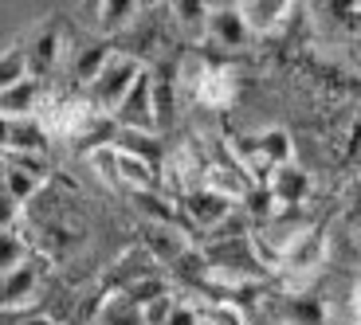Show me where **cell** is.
I'll return each mask as SVG.
<instances>
[{
	"mask_svg": "<svg viewBox=\"0 0 361 325\" xmlns=\"http://www.w3.org/2000/svg\"><path fill=\"white\" fill-rule=\"evenodd\" d=\"M145 75L142 59H134V55L126 51H114L106 59V67L99 71V79L87 87V102L94 110H99L102 117H114V110L126 102V94L134 91V82Z\"/></svg>",
	"mask_w": 361,
	"mask_h": 325,
	"instance_id": "1",
	"label": "cell"
},
{
	"mask_svg": "<svg viewBox=\"0 0 361 325\" xmlns=\"http://www.w3.org/2000/svg\"><path fill=\"white\" fill-rule=\"evenodd\" d=\"M39 279H44V259H36V255H27L20 267H12L8 274H0V314H16V310L32 306Z\"/></svg>",
	"mask_w": 361,
	"mask_h": 325,
	"instance_id": "2",
	"label": "cell"
},
{
	"mask_svg": "<svg viewBox=\"0 0 361 325\" xmlns=\"http://www.w3.org/2000/svg\"><path fill=\"white\" fill-rule=\"evenodd\" d=\"M114 126H122V134H157V110H154V82H149V71L134 82V91L126 94V102L114 110L110 117Z\"/></svg>",
	"mask_w": 361,
	"mask_h": 325,
	"instance_id": "3",
	"label": "cell"
},
{
	"mask_svg": "<svg viewBox=\"0 0 361 325\" xmlns=\"http://www.w3.org/2000/svg\"><path fill=\"white\" fill-rule=\"evenodd\" d=\"M204 39H212L216 47H228V51L244 47L247 39H252V32H247V24H244L240 4H212V8H208Z\"/></svg>",
	"mask_w": 361,
	"mask_h": 325,
	"instance_id": "4",
	"label": "cell"
},
{
	"mask_svg": "<svg viewBox=\"0 0 361 325\" xmlns=\"http://www.w3.org/2000/svg\"><path fill=\"white\" fill-rule=\"evenodd\" d=\"M267 192H271V200L279 204V212L298 208V204L310 196V177L290 161V165H283V169H275L267 177Z\"/></svg>",
	"mask_w": 361,
	"mask_h": 325,
	"instance_id": "5",
	"label": "cell"
},
{
	"mask_svg": "<svg viewBox=\"0 0 361 325\" xmlns=\"http://www.w3.org/2000/svg\"><path fill=\"white\" fill-rule=\"evenodd\" d=\"M185 212H189V219L197 227H216L228 219V212H232V200L224 196L220 189H192L189 196H185Z\"/></svg>",
	"mask_w": 361,
	"mask_h": 325,
	"instance_id": "6",
	"label": "cell"
},
{
	"mask_svg": "<svg viewBox=\"0 0 361 325\" xmlns=\"http://www.w3.org/2000/svg\"><path fill=\"white\" fill-rule=\"evenodd\" d=\"M0 172H4V184H8V192L24 204V200H32L39 192V184H44V165L36 161V157H16V161H0Z\"/></svg>",
	"mask_w": 361,
	"mask_h": 325,
	"instance_id": "7",
	"label": "cell"
},
{
	"mask_svg": "<svg viewBox=\"0 0 361 325\" xmlns=\"http://www.w3.org/2000/svg\"><path fill=\"white\" fill-rule=\"evenodd\" d=\"M63 36H59V32H55V27H44V32H36V39H32V44L24 47L27 51V75H32V79H47V75L55 71V63H59V55H63Z\"/></svg>",
	"mask_w": 361,
	"mask_h": 325,
	"instance_id": "8",
	"label": "cell"
},
{
	"mask_svg": "<svg viewBox=\"0 0 361 325\" xmlns=\"http://www.w3.org/2000/svg\"><path fill=\"white\" fill-rule=\"evenodd\" d=\"M252 149H255V161L259 169H267V177L283 165H290L295 149H290V134L287 129H263L259 137H252Z\"/></svg>",
	"mask_w": 361,
	"mask_h": 325,
	"instance_id": "9",
	"label": "cell"
},
{
	"mask_svg": "<svg viewBox=\"0 0 361 325\" xmlns=\"http://www.w3.org/2000/svg\"><path fill=\"white\" fill-rule=\"evenodd\" d=\"M114 172H118V181L126 184L130 192H154L157 189L154 161H145V157H137V153L114 149Z\"/></svg>",
	"mask_w": 361,
	"mask_h": 325,
	"instance_id": "10",
	"label": "cell"
},
{
	"mask_svg": "<svg viewBox=\"0 0 361 325\" xmlns=\"http://www.w3.org/2000/svg\"><path fill=\"white\" fill-rule=\"evenodd\" d=\"M240 12H244V24L252 36H267L290 16V4H283V0H244Z\"/></svg>",
	"mask_w": 361,
	"mask_h": 325,
	"instance_id": "11",
	"label": "cell"
},
{
	"mask_svg": "<svg viewBox=\"0 0 361 325\" xmlns=\"http://www.w3.org/2000/svg\"><path fill=\"white\" fill-rule=\"evenodd\" d=\"M47 129L44 122L36 117H12V137H8V149L16 157H36V153H47Z\"/></svg>",
	"mask_w": 361,
	"mask_h": 325,
	"instance_id": "12",
	"label": "cell"
},
{
	"mask_svg": "<svg viewBox=\"0 0 361 325\" xmlns=\"http://www.w3.org/2000/svg\"><path fill=\"white\" fill-rule=\"evenodd\" d=\"M90 321L94 325H145V310L134 298H126V294H110V298L99 302Z\"/></svg>",
	"mask_w": 361,
	"mask_h": 325,
	"instance_id": "13",
	"label": "cell"
},
{
	"mask_svg": "<svg viewBox=\"0 0 361 325\" xmlns=\"http://www.w3.org/2000/svg\"><path fill=\"white\" fill-rule=\"evenodd\" d=\"M322 231H314V227H307V231L298 235L295 243L287 247V255H283V267H295V271H310V267H318L322 262Z\"/></svg>",
	"mask_w": 361,
	"mask_h": 325,
	"instance_id": "14",
	"label": "cell"
},
{
	"mask_svg": "<svg viewBox=\"0 0 361 325\" xmlns=\"http://www.w3.org/2000/svg\"><path fill=\"white\" fill-rule=\"evenodd\" d=\"M137 8H142V4H134V0H102V4H94V12H99V32L102 36L126 32V27L134 24Z\"/></svg>",
	"mask_w": 361,
	"mask_h": 325,
	"instance_id": "15",
	"label": "cell"
},
{
	"mask_svg": "<svg viewBox=\"0 0 361 325\" xmlns=\"http://www.w3.org/2000/svg\"><path fill=\"white\" fill-rule=\"evenodd\" d=\"M32 75H27V51L24 44H12L0 51V94L16 91L20 82H27Z\"/></svg>",
	"mask_w": 361,
	"mask_h": 325,
	"instance_id": "16",
	"label": "cell"
},
{
	"mask_svg": "<svg viewBox=\"0 0 361 325\" xmlns=\"http://www.w3.org/2000/svg\"><path fill=\"white\" fill-rule=\"evenodd\" d=\"M154 82V110H157V126H169L173 122V110H177V79H173V67L149 75Z\"/></svg>",
	"mask_w": 361,
	"mask_h": 325,
	"instance_id": "17",
	"label": "cell"
},
{
	"mask_svg": "<svg viewBox=\"0 0 361 325\" xmlns=\"http://www.w3.org/2000/svg\"><path fill=\"white\" fill-rule=\"evenodd\" d=\"M110 47L106 44H87V47H79V55H75V79L82 82V87H90V82L99 79V71L106 67V59H110Z\"/></svg>",
	"mask_w": 361,
	"mask_h": 325,
	"instance_id": "18",
	"label": "cell"
},
{
	"mask_svg": "<svg viewBox=\"0 0 361 325\" xmlns=\"http://www.w3.org/2000/svg\"><path fill=\"white\" fill-rule=\"evenodd\" d=\"M232 91H235V82L228 71H204V79H197V98L208 102V106L232 102Z\"/></svg>",
	"mask_w": 361,
	"mask_h": 325,
	"instance_id": "19",
	"label": "cell"
},
{
	"mask_svg": "<svg viewBox=\"0 0 361 325\" xmlns=\"http://www.w3.org/2000/svg\"><path fill=\"white\" fill-rule=\"evenodd\" d=\"M208 8H212V4H204V0H177V4H169V12H177V24L185 27V32H192V36H204Z\"/></svg>",
	"mask_w": 361,
	"mask_h": 325,
	"instance_id": "20",
	"label": "cell"
},
{
	"mask_svg": "<svg viewBox=\"0 0 361 325\" xmlns=\"http://www.w3.org/2000/svg\"><path fill=\"white\" fill-rule=\"evenodd\" d=\"M27 255H32V251H27V243L12 231V227H8V231H0V274H8L12 267H20Z\"/></svg>",
	"mask_w": 361,
	"mask_h": 325,
	"instance_id": "21",
	"label": "cell"
},
{
	"mask_svg": "<svg viewBox=\"0 0 361 325\" xmlns=\"http://www.w3.org/2000/svg\"><path fill=\"white\" fill-rule=\"evenodd\" d=\"M16 216H20V200L8 192V184H4V172H0V231H8Z\"/></svg>",
	"mask_w": 361,
	"mask_h": 325,
	"instance_id": "22",
	"label": "cell"
},
{
	"mask_svg": "<svg viewBox=\"0 0 361 325\" xmlns=\"http://www.w3.org/2000/svg\"><path fill=\"white\" fill-rule=\"evenodd\" d=\"M165 325H204V317L197 314V310L189 306V302H177L173 306V314H169V321Z\"/></svg>",
	"mask_w": 361,
	"mask_h": 325,
	"instance_id": "23",
	"label": "cell"
},
{
	"mask_svg": "<svg viewBox=\"0 0 361 325\" xmlns=\"http://www.w3.org/2000/svg\"><path fill=\"white\" fill-rule=\"evenodd\" d=\"M345 216H350V224H357V231H361V184L353 189V196H350V212H345Z\"/></svg>",
	"mask_w": 361,
	"mask_h": 325,
	"instance_id": "24",
	"label": "cell"
},
{
	"mask_svg": "<svg viewBox=\"0 0 361 325\" xmlns=\"http://www.w3.org/2000/svg\"><path fill=\"white\" fill-rule=\"evenodd\" d=\"M8 137H12V117H4V114H0V153L8 149Z\"/></svg>",
	"mask_w": 361,
	"mask_h": 325,
	"instance_id": "25",
	"label": "cell"
},
{
	"mask_svg": "<svg viewBox=\"0 0 361 325\" xmlns=\"http://www.w3.org/2000/svg\"><path fill=\"white\" fill-rule=\"evenodd\" d=\"M16 325H55V321H51L47 314H27V317H20Z\"/></svg>",
	"mask_w": 361,
	"mask_h": 325,
	"instance_id": "26",
	"label": "cell"
},
{
	"mask_svg": "<svg viewBox=\"0 0 361 325\" xmlns=\"http://www.w3.org/2000/svg\"><path fill=\"white\" fill-rule=\"evenodd\" d=\"M353 310H357V325H361V282H357V290H353Z\"/></svg>",
	"mask_w": 361,
	"mask_h": 325,
	"instance_id": "27",
	"label": "cell"
},
{
	"mask_svg": "<svg viewBox=\"0 0 361 325\" xmlns=\"http://www.w3.org/2000/svg\"><path fill=\"white\" fill-rule=\"evenodd\" d=\"M353 44H357V51H361V36H357V39H353Z\"/></svg>",
	"mask_w": 361,
	"mask_h": 325,
	"instance_id": "28",
	"label": "cell"
},
{
	"mask_svg": "<svg viewBox=\"0 0 361 325\" xmlns=\"http://www.w3.org/2000/svg\"><path fill=\"white\" fill-rule=\"evenodd\" d=\"M357 247H361V235H357Z\"/></svg>",
	"mask_w": 361,
	"mask_h": 325,
	"instance_id": "29",
	"label": "cell"
},
{
	"mask_svg": "<svg viewBox=\"0 0 361 325\" xmlns=\"http://www.w3.org/2000/svg\"><path fill=\"white\" fill-rule=\"evenodd\" d=\"M87 325H94V321H87Z\"/></svg>",
	"mask_w": 361,
	"mask_h": 325,
	"instance_id": "30",
	"label": "cell"
},
{
	"mask_svg": "<svg viewBox=\"0 0 361 325\" xmlns=\"http://www.w3.org/2000/svg\"><path fill=\"white\" fill-rule=\"evenodd\" d=\"M0 161H4V157H0Z\"/></svg>",
	"mask_w": 361,
	"mask_h": 325,
	"instance_id": "31",
	"label": "cell"
}]
</instances>
